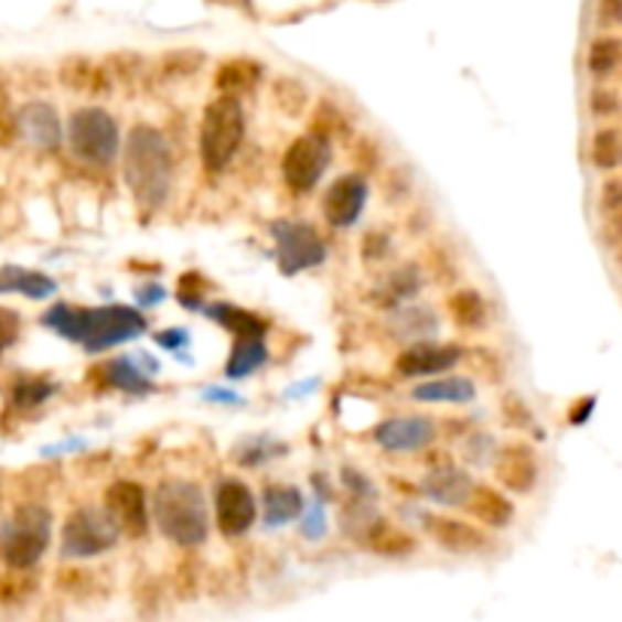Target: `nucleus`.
Segmentation results:
<instances>
[{
  "instance_id": "42",
  "label": "nucleus",
  "mask_w": 622,
  "mask_h": 622,
  "mask_svg": "<svg viewBox=\"0 0 622 622\" xmlns=\"http://www.w3.org/2000/svg\"><path fill=\"white\" fill-rule=\"evenodd\" d=\"M601 207L608 210V213H616L622 210V183L620 180H610L604 185V192H601Z\"/></svg>"
},
{
  "instance_id": "45",
  "label": "nucleus",
  "mask_w": 622,
  "mask_h": 622,
  "mask_svg": "<svg viewBox=\"0 0 622 622\" xmlns=\"http://www.w3.org/2000/svg\"><path fill=\"white\" fill-rule=\"evenodd\" d=\"M15 334H19V317L13 310H3V346L7 350L15 343Z\"/></svg>"
},
{
  "instance_id": "39",
  "label": "nucleus",
  "mask_w": 622,
  "mask_h": 622,
  "mask_svg": "<svg viewBox=\"0 0 622 622\" xmlns=\"http://www.w3.org/2000/svg\"><path fill=\"white\" fill-rule=\"evenodd\" d=\"M204 289H207V282L201 280L197 274H185L183 280H180V292H176V298H180L189 310H195V307H201Z\"/></svg>"
},
{
  "instance_id": "27",
  "label": "nucleus",
  "mask_w": 622,
  "mask_h": 622,
  "mask_svg": "<svg viewBox=\"0 0 622 622\" xmlns=\"http://www.w3.org/2000/svg\"><path fill=\"white\" fill-rule=\"evenodd\" d=\"M265 362H268V350H265V341H261V337H237L225 374L232 379H244L249 377V374H256Z\"/></svg>"
},
{
  "instance_id": "36",
  "label": "nucleus",
  "mask_w": 622,
  "mask_h": 622,
  "mask_svg": "<svg viewBox=\"0 0 622 622\" xmlns=\"http://www.w3.org/2000/svg\"><path fill=\"white\" fill-rule=\"evenodd\" d=\"M270 450H282V447L268 438H249L244 440V443H237L234 462L246 464V468H256V464H261L265 459H270V455H280V452H270Z\"/></svg>"
},
{
  "instance_id": "21",
  "label": "nucleus",
  "mask_w": 622,
  "mask_h": 622,
  "mask_svg": "<svg viewBox=\"0 0 622 622\" xmlns=\"http://www.w3.org/2000/svg\"><path fill=\"white\" fill-rule=\"evenodd\" d=\"M261 79V67L253 58H232L219 64V71L213 76V86L219 88V95H249Z\"/></svg>"
},
{
  "instance_id": "34",
  "label": "nucleus",
  "mask_w": 622,
  "mask_h": 622,
  "mask_svg": "<svg viewBox=\"0 0 622 622\" xmlns=\"http://www.w3.org/2000/svg\"><path fill=\"white\" fill-rule=\"evenodd\" d=\"M52 392H55V386L46 377H22L15 379L13 404L15 407H40Z\"/></svg>"
},
{
  "instance_id": "16",
  "label": "nucleus",
  "mask_w": 622,
  "mask_h": 622,
  "mask_svg": "<svg viewBox=\"0 0 622 622\" xmlns=\"http://www.w3.org/2000/svg\"><path fill=\"white\" fill-rule=\"evenodd\" d=\"M15 122H19V131L25 137L31 147L37 149H58L62 143V119L52 104H43V100H31L22 110L15 112Z\"/></svg>"
},
{
  "instance_id": "24",
  "label": "nucleus",
  "mask_w": 622,
  "mask_h": 622,
  "mask_svg": "<svg viewBox=\"0 0 622 622\" xmlns=\"http://www.w3.org/2000/svg\"><path fill=\"white\" fill-rule=\"evenodd\" d=\"M207 317L213 322H219L222 329H228L234 337H265L268 331V322L256 313H249L244 307L234 304H213L207 307Z\"/></svg>"
},
{
  "instance_id": "6",
  "label": "nucleus",
  "mask_w": 622,
  "mask_h": 622,
  "mask_svg": "<svg viewBox=\"0 0 622 622\" xmlns=\"http://www.w3.org/2000/svg\"><path fill=\"white\" fill-rule=\"evenodd\" d=\"M119 535H122V528L112 519L110 511L79 507L64 523L62 553L67 559H92V556H100L116 547Z\"/></svg>"
},
{
  "instance_id": "25",
  "label": "nucleus",
  "mask_w": 622,
  "mask_h": 622,
  "mask_svg": "<svg viewBox=\"0 0 622 622\" xmlns=\"http://www.w3.org/2000/svg\"><path fill=\"white\" fill-rule=\"evenodd\" d=\"M0 289L3 292H22L25 298H50L55 292V280L46 277V274H37V270H25V268H13L7 265L3 268V277H0Z\"/></svg>"
},
{
  "instance_id": "35",
  "label": "nucleus",
  "mask_w": 622,
  "mask_h": 622,
  "mask_svg": "<svg viewBox=\"0 0 622 622\" xmlns=\"http://www.w3.org/2000/svg\"><path fill=\"white\" fill-rule=\"evenodd\" d=\"M438 329V317L428 307H407L398 317V334L404 337H422Z\"/></svg>"
},
{
  "instance_id": "20",
  "label": "nucleus",
  "mask_w": 622,
  "mask_h": 622,
  "mask_svg": "<svg viewBox=\"0 0 622 622\" xmlns=\"http://www.w3.org/2000/svg\"><path fill=\"white\" fill-rule=\"evenodd\" d=\"M304 511V495L289 483H268L265 486V525L280 528L292 523Z\"/></svg>"
},
{
  "instance_id": "28",
  "label": "nucleus",
  "mask_w": 622,
  "mask_h": 622,
  "mask_svg": "<svg viewBox=\"0 0 622 622\" xmlns=\"http://www.w3.org/2000/svg\"><path fill=\"white\" fill-rule=\"evenodd\" d=\"M86 319H88V307L79 304H55L43 313V325L52 331H58L67 341L83 343V334H86Z\"/></svg>"
},
{
  "instance_id": "50",
  "label": "nucleus",
  "mask_w": 622,
  "mask_h": 622,
  "mask_svg": "<svg viewBox=\"0 0 622 622\" xmlns=\"http://www.w3.org/2000/svg\"><path fill=\"white\" fill-rule=\"evenodd\" d=\"M207 398H219V401H237L228 392H207Z\"/></svg>"
},
{
  "instance_id": "41",
  "label": "nucleus",
  "mask_w": 622,
  "mask_h": 622,
  "mask_svg": "<svg viewBox=\"0 0 622 622\" xmlns=\"http://www.w3.org/2000/svg\"><path fill=\"white\" fill-rule=\"evenodd\" d=\"M504 416H507L511 422H516V426H519V422H523V426H528V422H532V414H528V407H525V404L519 401L516 395H507V398H504Z\"/></svg>"
},
{
  "instance_id": "26",
  "label": "nucleus",
  "mask_w": 622,
  "mask_h": 622,
  "mask_svg": "<svg viewBox=\"0 0 622 622\" xmlns=\"http://www.w3.org/2000/svg\"><path fill=\"white\" fill-rule=\"evenodd\" d=\"M95 374H100V379H107V386H112V389L131 392V395H143V392L152 389L147 374L131 358H112L107 365H100V371H95Z\"/></svg>"
},
{
  "instance_id": "38",
  "label": "nucleus",
  "mask_w": 622,
  "mask_h": 622,
  "mask_svg": "<svg viewBox=\"0 0 622 622\" xmlns=\"http://www.w3.org/2000/svg\"><path fill=\"white\" fill-rule=\"evenodd\" d=\"M419 274H416V268H398L395 274L389 277V282H386V292L395 298V301H401V298H410V294L419 292Z\"/></svg>"
},
{
  "instance_id": "13",
  "label": "nucleus",
  "mask_w": 622,
  "mask_h": 622,
  "mask_svg": "<svg viewBox=\"0 0 622 622\" xmlns=\"http://www.w3.org/2000/svg\"><path fill=\"white\" fill-rule=\"evenodd\" d=\"M365 201V176L346 173V176H337V180L329 185V192L322 197V213H325V219H329V225H334V228H350V225H355L358 216H362Z\"/></svg>"
},
{
  "instance_id": "7",
  "label": "nucleus",
  "mask_w": 622,
  "mask_h": 622,
  "mask_svg": "<svg viewBox=\"0 0 622 622\" xmlns=\"http://www.w3.org/2000/svg\"><path fill=\"white\" fill-rule=\"evenodd\" d=\"M270 234H274V244H277V261H280V270L286 277H294V274H304L310 268H319L329 249H325V240L319 237V232L310 225V222H292V219H280L270 225Z\"/></svg>"
},
{
  "instance_id": "33",
  "label": "nucleus",
  "mask_w": 622,
  "mask_h": 622,
  "mask_svg": "<svg viewBox=\"0 0 622 622\" xmlns=\"http://www.w3.org/2000/svg\"><path fill=\"white\" fill-rule=\"evenodd\" d=\"M620 58H622V46H620V40L616 37H598L592 46H589V71L596 76H604V74H610L616 64H620Z\"/></svg>"
},
{
  "instance_id": "46",
  "label": "nucleus",
  "mask_w": 622,
  "mask_h": 622,
  "mask_svg": "<svg viewBox=\"0 0 622 622\" xmlns=\"http://www.w3.org/2000/svg\"><path fill=\"white\" fill-rule=\"evenodd\" d=\"M592 407H596V398L589 395V398H580V401H573V410H571V419L573 426H580V422H586L589 419V414H592Z\"/></svg>"
},
{
  "instance_id": "37",
  "label": "nucleus",
  "mask_w": 622,
  "mask_h": 622,
  "mask_svg": "<svg viewBox=\"0 0 622 622\" xmlns=\"http://www.w3.org/2000/svg\"><path fill=\"white\" fill-rule=\"evenodd\" d=\"M201 64H204V55H201V52H192V50L168 52V55L161 58V67H164V74L168 76L197 74V71H201Z\"/></svg>"
},
{
  "instance_id": "14",
  "label": "nucleus",
  "mask_w": 622,
  "mask_h": 622,
  "mask_svg": "<svg viewBox=\"0 0 622 622\" xmlns=\"http://www.w3.org/2000/svg\"><path fill=\"white\" fill-rule=\"evenodd\" d=\"M462 350L450 343H414L410 350H404L395 362V371L401 377H438L452 365H459Z\"/></svg>"
},
{
  "instance_id": "31",
  "label": "nucleus",
  "mask_w": 622,
  "mask_h": 622,
  "mask_svg": "<svg viewBox=\"0 0 622 622\" xmlns=\"http://www.w3.org/2000/svg\"><path fill=\"white\" fill-rule=\"evenodd\" d=\"M270 98L277 104V110L282 116H301L307 110V86L301 79H294V76H280V79H274V88H270Z\"/></svg>"
},
{
  "instance_id": "22",
  "label": "nucleus",
  "mask_w": 622,
  "mask_h": 622,
  "mask_svg": "<svg viewBox=\"0 0 622 622\" xmlns=\"http://www.w3.org/2000/svg\"><path fill=\"white\" fill-rule=\"evenodd\" d=\"M468 507L474 513L476 519L489 528H507L513 519V501L504 498L498 489L492 486H476L471 501H468Z\"/></svg>"
},
{
  "instance_id": "10",
  "label": "nucleus",
  "mask_w": 622,
  "mask_h": 622,
  "mask_svg": "<svg viewBox=\"0 0 622 622\" xmlns=\"http://www.w3.org/2000/svg\"><path fill=\"white\" fill-rule=\"evenodd\" d=\"M258 516V504L253 489L240 480H222L216 486V525L222 535H246Z\"/></svg>"
},
{
  "instance_id": "23",
  "label": "nucleus",
  "mask_w": 622,
  "mask_h": 622,
  "mask_svg": "<svg viewBox=\"0 0 622 622\" xmlns=\"http://www.w3.org/2000/svg\"><path fill=\"white\" fill-rule=\"evenodd\" d=\"M416 401L426 404H471L476 398V386L464 377L428 379L414 389Z\"/></svg>"
},
{
  "instance_id": "5",
  "label": "nucleus",
  "mask_w": 622,
  "mask_h": 622,
  "mask_svg": "<svg viewBox=\"0 0 622 622\" xmlns=\"http://www.w3.org/2000/svg\"><path fill=\"white\" fill-rule=\"evenodd\" d=\"M67 143L79 161L107 168L119 156L122 137H119V125L110 112L100 110V107H83L67 122Z\"/></svg>"
},
{
  "instance_id": "47",
  "label": "nucleus",
  "mask_w": 622,
  "mask_h": 622,
  "mask_svg": "<svg viewBox=\"0 0 622 622\" xmlns=\"http://www.w3.org/2000/svg\"><path fill=\"white\" fill-rule=\"evenodd\" d=\"M161 298H164V289H159L156 282H147L143 289H137V301L143 307H152L156 301H161Z\"/></svg>"
},
{
  "instance_id": "29",
  "label": "nucleus",
  "mask_w": 622,
  "mask_h": 622,
  "mask_svg": "<svg viewBox=\"0 0 622 622\" xmlns=\"http://www.w3.org/2000/svg\"><path fill=\"white\" fill-rule=\"evenodd\" d=\"M62 83L71 92H110L104 71L86 58H67L62 64Z\"/></svg>"
},
{
  "instance_id": "48",
  "label": "nucleus",
  "mask_w": 622,
  "mask_h": 622,
  "mask_svg": "<svg viewBox=\"0 0 622 622\" xmlns=\"http://www.w3.org/2000/svg\"><path fill=\"white\" fill-rule=\"evenodd\" d=\"M159 343L168 346V350H183L185 343H189V334L183 329H171V334H159Z\"/></svg>"
},
{
  "instance_id": "18",
  "label": "nucleus",
  "mask_w": 622,
  "mask_h": 622,
  "mask_svg": "<svg viewBox=\"0 0 622 622\" xmlns=\"http://www.w3.org/2000/svg\"><path fill=\"white\" fill-rule=\"evenodd\" d=\"M474 480L459 471V468H452V464H440L435 468L431 474L426 476V483H422V492H426L428 498L438 501V504H447V507H462L471 501L474 495Z\"/></svg>"
},
{
  "instance_id": "44",
  "label": "nucleus",
  "mask_w": 622,
  "mask_h": 622,
  "mask_svg": "<svg viewBox=\"0 0 622 622\" xmlns=\"http://www.w3.org/2000/svg\"><path fill=\"white\" fill-rule=\"evenodd\" d=\"M592 112H596V116H610V112H616V98L608 95V92H596V95H592Z\"/></svg>"
},
{
  "instance_id": "15",
  "label": "nucleus",
  "mask_w": 622,
  "mask_h": 622,
  "mask_svg": "<svg viewBox=\"0 0 622 622\" xmlns=\"http://www.w3.org/2000/svg\"><path fill=\"white\" fill-rule=\"evenodd\" d=\"M537 455L532 447H525V443H511V447H504L498 452V459H495V476H498V483L504 489H511L516 495H525V492H532L537 483Z\"/></svg>"
},
{
  "instance_id": "8",
  "label": "nucleus",
  "mask_w": 622,
  "mask_h": 622,
  "mask_svg": "<svg viewBox=\"0 0 622 622\" xmlns=\"http://www.w3.org/2000/svg\"><path fill=\"white\" fill-rule=\"evenodd\" d=\"M143 331H147V317L140 310H135V307H98V310H88L83 346H86L88 353H104L110 346L135 341Z\"/></svg>"
},
{
  "instance_id": "11",
  "label": "nucleus",
  "mask_w": 622,
  "mask_h": 622,
  "mask_svg": "<svg viewBox=\"0 0 622 622\" xmlns=\"http://www.w3.org/2000/svg\"><path fill=\"white\" fill-rule=\"evenodd\" d=\"M438 438V426L428 416H392L374 428V440L389 452H419Z\"/></svg>"
},
{
  "instance_id": "9",
  "label": "nucleus",
  "mask_w": 622,
  "mask_h": 622,
  "mask_svg": "<svg viewBox=\"0 0 622 622\" xmlns=\"http://www.w3.org/2000/svg\"><path fill=\"white\" fill-rule=\"evenodd\" d=\"M331 164V147L325 135H304L298 137L294 143H289L286 156H282V180L286 185L304 195L310 189H317L322 180V173L329 171Z\"/></svg>"
},
{
  "instance_id": "32",
  "label": "nucleus",
  "mask_w": 622,
  "mask_h": 622,
  "mask_svg": "<svg viewBox=\"0 0 622 622\" xmlns=\"http://www.w3.org/2000/svg\"><path fill=\"white\" fill-rule=\"evenodd\" d=\"M592 164L601 171H613L622 164V135L620 131H598L592 140Z\"/></svg>"
},
{
  "instance_id": "2",
  "label": "nucleus",
  "mask_w": 622,
  "mask_h": 622,
  "mask_svg": "<svg viewBox=\"0 0 622 622\" xmlns=\"http://www.w3.org/2000/svg\"><path fill=\"white\" fill-rule=\"evenodd\" d=\"M152 507H156L161 535L173 540L176 547L192 549L207 540L210 513L201 486L185 483V480H164L152 495Z\"/></svg>"
},
{
  "instance_id": "3",
  "label": "nucleus",
  "mask_w": 622,
  "mask_h": 622,
  "mask_svg": "<svg viewBox=\"0 0 622 622\" xmlns=\"http://www.w3.org/2000/svg\"><path fill=\"white\" fill-rule=\"evenodd\" d=\"M244 135L246 119L240 100L234 95H219L216 100H210L204 119H201V137H197L204 168L213 173L225 171L244 143Z\"/></svg>"
},
{
  "instance_id": "17",
  "label": "nucleus",
  "mask_w": 622,
  "mask_h": 622,
  "mask_svg": "<svg viewBox=\"0 0 622 622\" xmlns=\"http://www.w3.org/2000/svg\"><path fill=\"white\" fill-rule=\"evenodd\" d=\"M426 525L435 544L455 556H471V553L486 549L489 544L486 532H480L476 525L462 523V519H452V516H426Z\"/></svg>"
},
{
  "instance_id": "40",
  "label": "nucleus",
  "mask_w": 622,
  "mask_h": 622,
  "mask_svg": "<svg viewBox=\"0 0 622 622\" xmlns=\"http://www.w3.org/2000/svg\"><path fill=\"white\" fill-rule=\"evenodd\" d=\"M596 13L601 28L622 25V0H598Z\"/></svg>"
},
{
  "instance_id": "19",
  "label": "nucleus",
  "mask_w": 622,
  "mask_h": 622,
  "mask_svg": "<svg viewBox=\"0 0 622 622\" xmlns=\"http://www.w3.org/2000/svg\"><path fill=\"white\" fill-rule=\"evenodd\" d=\"M362 544H365L371 553L389 556V559H398V556H410V553H416V537L407 535V532L398 528V525L379 519V516L367 525L365 532H362Z\"/></svg>"
},
{
  "instance_id": "12",
  "label": "nucleus",
  "mask_w": 622,
  "mask_h": 622,
  "mask_svg": "<svg viewBox=\"0 0 622 622\" xmlns=\"http://www.w3.org/2000/svg\"><path fill=\"white\" fill-rule=\"evenodd\" d=\"M107 511L112 519L119 523L125 537H143L149 532V513H147V492L135 480H119L107 489Z\"/></svg>"
},
{
  "instance_id": "43",
  "label": "nucleus",
  "mask_w": 622,
  "mask_h": 622,
  "mask_svg": "<svg viewBox=\"0 0 622 622\" xmlns=\"http://www.w3.org/2000/svg\"><path fill=\"white\" fill-rule=\"evenodd\" d=\"M386 246H389V240H386V234L383 232H371L365 237V244H362V256L365 258H379L383 253H386Z\"/></svg>"
},
{
  "instance_id": "4",
  "label": "nucleus",
  "mask_w": 622,
  "mask_h": 622,
  "mask_svg": "<svg viewBox=\"0 0 622 622\" xmlns=\"http://www.w3.org/2000/svg\"><path fill=\"white\" fill-rule=\"evenodd\" d=\"M52 540V511L43 504H22L3 528V559L15 571L34 568Z\"/></svg>"
},
{
  "instance_id": "1",
  "label": "nucleus",
  "mask_w": 622,
  "mask_h": 622,
  "mask_svg": "<svg viewBox=\"0 0 622 622\" xmlns=\"http://www.w3.org/2000/svg\"><path fill=\"white\" fill-rule=\"evenodd\" d=\"M122 173L137 207L147 210V213L164 207L173 180L171 147H168L164 135L156 131L152 125L131 128L122 149Z\"/></svg>"
},
{
  "instance_id": "30",
  "label": "nucleus",
  "mask_w": 622,
  "mask_h": 622,
  "mask_svg": "<svg viewBox=\"0 0 622 622\" xmlns=\"http://www.w3.org/2000/svg\"><path fill=\"white\" fill-rule=\"evenodd\" d=\"M450 313L452 322H455L459 329L476 331L483 329V322H486V301H483V294L474 292V289H459V292L450 298Z\"/></svg>"
},
{
  "instance_id": "49",
  "label": "nucleus",
  "mask_w": 622,
  "mask_h": 622,
  "mask_svg": "<svg viewBox=\"0 0 622 622\" xmlns=\"http://www.w3.org/2000/svg\"><path fill=\"white\" fill-rule=\"evenodd\" d=\"M322 532H325V516H322V513H313V516L307 519L304 535L307 537H322Z\"/></svg>"
}]
</instances>
